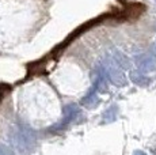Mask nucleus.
Returning <instances> with one entry per match:
<instances>
[{
    "label": "nucleus",
    "instance_id": "obj_1",
    "mask_svg": "<svg viewBox=\"0 0 156 155\" xmlns=\"http://www.w3.org/2000/svg\"><path fill=\"white\" fill-rule=\"evenodd\" d=\"M11 142L20 153H29L35 144V133L31 129L18 127L11 133Z\"/></svg>",
    "mask_w": 156,
    "mask_h": 155
},
{
    "label": "nucleus",
    "instance_id": "obj_2",
    "mask_svg": "<svg viewBox=\"0 0 156 155\" xmlns=\"http://www.w3.org/2000/svg\"><path fill=\"white\" fill-rule=\"evenodd\" d=\"M107 16V15H106ZM105 15H102L101 18H97V19H91V20H88V22H86V23H83L82 26H79V27L76 29L73 33H71L69 35H68L67 38H65V41L64 42H61L60 45H57L55 49H53V52H50V57H58L60 55H61L62 52L65 50V48H67L69 44L72 42V41H75L77 37H80V35L83 34V33H86V31H88L90 29H92V27H95V25H98V23L101 22L103 18H106Z\"/></svg>",
    "mask_w": 156,
    "mask_h": 155
},
{
    "label": "nucleus",
    "instance_id": "obj_3",
    "mask_svg": "<svg viewBox=\"0 0 156 155\" xmlns=\"http://www.w3.org/2000/svg\"><path fill=\"white\" fill-rule=\"evenodd\" d=\"M82 114V110L76 105V103H69L64 108V114H62V120L58 124H56V127L50 128V131H61L65 129L69 124L75 123L76 118Z\"/></svg>",
    "mask_w": 156,
    "mask_h": 155
},
{
    "label": "nucleus",
    "instance_id": "obj_4",
    "mask_svg": "<svg viewBox=\"0 0 156 155\" xmlns=\"http://www.w3.org/2000/svg\"><path fill=\"white\" fill-rule=\"evenodd\" d=\"M130 76H132V80H133L134 83H137V85H141L143 80H144V82H148V79H147V78H144L141 74H139V72H133Z\"/></svg>",
    "mask_w": 156,
    "mask_h": 155
},
{
    "label": "nucleus",
    "instance_id": "obj_5",
    "mask_svg": "<svg viewBox=\"0 0 156 155\" xmlns=\"http://www.w3.org/2000/svg\"><path fill=\"white\" fill-rule=\"evenodd\" d=\"M133 155H147L144 151H134V154Z\"/></svg>",
    "mask_w": 156,
    "mask_h": 155
}]
</instances>
